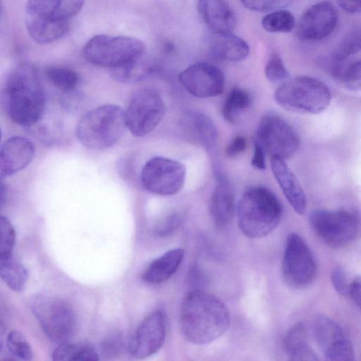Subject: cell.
Instances as JSON below:
<instances>
[{
  "mask_svg": "<svg viewBox=\"0 0 361 361\" xmlns=\"http://www.w3.org/2000/svg\"><path fill=\"white\" fill-rule=\"evenodd\" d=\"M1 361H17V360H16L14 359H11V358H6V359H4V360H2Z\"/></svg>",
  "mask_w": 361,
  "mask_h": 361,
  "instance_id": "cell-48",
  "label": "cell"
},
{
  "mask_svg": "<svg viewBox=\"0 0 361 361\" xmlns=\"http://www.w3.org/2000/svg\"><path fill=\"white\" fill-rule=\"evenodd\" d=\"M235 212L241 232L249 238L257 239L269 235L278 226L282 207L269 188L255 186L243 194Z\"/></svg>",
  "mask_w": 361,
  "mask_h": 361,
  "instance_id": "cell-3",
  "label": "cell"
},
{
  "mask_svg": "<svg viewBox=\"0 0 361 361\" xmlns=\"http://www.w3.org/2000/svg\"><path fill=\"white\" fill-rule=\"evenodd\" d=\"M217 180L210 201L209 211L216 226L223 228L233 220L236 207L233 189L222 171L214 173Z\"/></svg>",
  "mask_w": 361,
  "mask_h": 361,
  "instance_id": "cell-20",
  "label": "cell"
},
{
  "mask_svg": "<svg viewBox=\"0 0 361 361\" xmlns=\"http://www.w3.org/2000/svg\"><path fill=\"white\" fill-rule=\"evenodd\" d=\"M347 295L357 306H360V279L359 276L355 278L348 284Z\"/></svg>",
  "mask_w": 361,
  "mask_h": 361,
  "instance_id": "cell-45",
  "label": "cell"
},
{
  "mask_svg": "<svg viewBox=\"0 0 361 361\" xmlns=\"http://www.w3.org/2000/svg\"><path fill=\"white\" fill-rule=\"evenodd\" d=\"M324 361H355L350 342L344 338L331 345L325 350Z\"/></svg>",
  "mask_w": 361,
  "mask_h": 361,
  "instance_id": "cell-36",
  "label": "cell"
},
{
  "mask_svg": "<svg viewBox=\"0 0 361 361\" xmlns=\"http://www.w3.org/2000/svg\"><path fill=\"white\" fill-rule=\"evenodd\" d=\"M282 275L290 288L301 289L315 280L317 264L305 241L297 233H290L286 240L282 261Z\"/></svg>",
  "mask_w": 361,
  "mask_h": 361,
  "instance_id": "cell-11",
  "label": "cell"
},
{
  "mask_svg": "<svg viewBox=\"0 0 361 361\" xmlns=\"http://www.w3.org/2000/svg\"><path fill=\"white\" fill-rule=\"evenodd\" d=\"M35 145L24 137L8 138L0 148V175L15 174L26 168L33 159Z\"/></svg>",
  "mask_w": 361,
  "mask_h": 361,
  "instance_id": "cell-18",
  "label": "cell"
},
{
  "mask_svg": "<svg viewBox=\"0 0 361 361\" xmlns=\"http://www.w3.org/2000/svg\"><path fill=\"white\" fill-rule=\"evenodd\" d=\"M0 14H1V5H0Z\"/></svg>",
  "mask_w": 361,
  "mask_h": 361,
  "instance_id": "cell-50",
  "label": "cell"
},
{
  "mask_svg": "<svg viewBox=\"0 0 361 361\" xmlns=\"http://www.w3.org/2000/svg\"><path fill=\"white\" fill-rule=\"evenodd\" d=\"M246 138L240 135H235L226 147V154L229 157H235L243 152L246 148Z\"/></svg>",
  "mask_w": 361,
  "mask_h": 361,
  "instance_id": "cell-42",
  "label": "cell"
},
{
  "mask_svg": "<svg viewBox=\"0 0 361 361\" xmlns=\"http://www.w3.org/2000/svg\"><path fill=\"white\" fill-rule=\"evenodd\" d=\"M255 140L271 158L283 160L292 157L300 144L298 134L293 126L274 113H267L261 118Z\"/></svg>",
  "mask_w": 361,
  "mask_h": 361,
  "instance_id": "cell-10",
  "label": "cell"
},
{
  "mask_svg": "<svg viewBox=\"0 0 361 361\" xmlns=\"http://www.w3.org/2000/svg\"><path fill=\"white\" fill-rule=\"evenodd\" d=\"M101 346L104 355L109 357H116L124 350V338L120 334H111L104 339Z\"/></svg>",
  "mask_w": 361,
  "mask_h": 361,
  "instance_id": "cell-38",
  "label": "cell"
},
{
  "mask_svg": "<svg viewBox=\"0 0 361 361\" xmlns=\"http://www.w3.org/2000/svg\"><path fill=\"white\" fill-rule=\"evenodd\" d=\"M337 4L343 10L350 13H360L361 11L360 1H338Z\"/></svg>",
  "mask_w": 361,
  "mask_h": 361,
  "instance_id": "cell-46",
  "label": "cell"
},
{
  "mask_svg": "<svg viewBox=\"0 0 361 361\" xmlns=\"http://www.w3.org/2000/svg\"><path fill=\"white\" fill-rule=\"evenodd\" d=\"M166 315L157 310L140 324L129 343V352L137 360L147 358L163 345L166 337Z\"/></svg>",
  "mask_w": 361,
  "mask_h": 361,
  "instance_id": "cell-16",
  "label": "cell"
},
{
  "mask_svg": "<svg viewBox=\"0 0 361 361\" xmlns=\"http://www.w3.org/2000/svg\"><path fill=\"white\" fill-rule=\"evenodd\" d=\"M184 251L176 248L169 250L154 259L145 269L142 279L150 284H159L171 278L183 259Z\"/></svg>",
  "mask_w": 361,
  "mask_h": 361,
  "instance_id": "cell-24",
  "label": "cell"
},
{
  "mask_svg": "<svg viewBox=\"0 0 361 361\" xmlns=\"http://www.w3.org/2000/svg\"><path fill=\"white\" fill-rule=\"evenodd\" d=\"M180 224V217L173 213L163 219L154 228V233L159 237H165L173 233Z\"/></svg>",
  "mask_w": 361,
  "mask_h": 361,
  "instance_id": "cell-39",
  "label": "cell"
},
{
  "mask_svg": "<svg viewBox=\"0 0 361 361\" xmlns=\"http://www.w3.org/2000/svg\"><path fill=\"white\" fill-rule=\"evenodd\" d=\"M240 2L249 10L262 12L279 10L288 6L292 3L291 1L282 0H245Z\"/></svg>",
  "mask_w": 361,
  "mask_h": 361,
  "instance_id": "cell-37",
  "label": "cell"
},
{
  "mask_svg": "<svg viewBox=\"0 0 361 361\" xmlns=\"http://www.w3.org/2000/svg\"><path fill=\"white\" fill-rule=\"evenodd\" d=\"M207 281V276L200 267L194 265L190 268L188 275V286L191 288L190 291L203 290Z\"/></svg>",
  "mask_w": 361,
  "mask_h": 361,
  "instance_id": "cell-40",
  "label": "cell"
},
{
  "mask_svg": "<svg viewBox=\"0 0 361 361\" xmlns=\"http://www.w3.org/2000/svg\"><path fill=\"white\" fill-rule=\"evenodd\" d=\"M338 20L335 6L330 1H320L304 12L298 25L297 34L303 40H320L334 32Z\"/></svg>",
  "mask_w": 361,
  "mask_h": 361,
  "instance_id": "cell-17",
  "label": "cell"
},
{
  "mask_svg": "<svg viewBox=\"0 0 361 361\" xmlns=\"http://www.w3.org/2000/svg\"><path fill=\"white\" fill-rule=\"evenodd\" d=\"M50 1H29L25 6V26L31 38L39 44L56 41L67 34L70 21L58 20Z\"/></svg>",
  "mask_w": 361,
  "mask_h": 361,
  "instance_id": "cell-14",
  "label": "cell"
},
{
  "mask_svg": "<svg viewBox=\"0 0 361 361\" xmlns=\"http://www.w3.org/2000/svg\"><path fill=\"white\" fill-rule=\"evenodd\" d=\"M6 345L8 350L21 360L30 361L33 357L30 343L18 330L8 332L6 338Z\"/></svg>",
  "mask_w": 361,
  "mask_h": 361,
  "instance_id": "cell-32",
  "label": "cell"
},
{
  "mask_svg": "<svg viewBox=\"0 0 361 361\" xmlns=\"http://www.w3.org/2000/svg\"><path fill=\"white\" fill-rule=\"evenodd\" d=\"M253 167L262 170L266 168L265 152L262 147L254 140V153L251 159Z\"/></svg>",
  "mask_w": 361,
  "mask_h": 361,
  "instance_id": "cell-44",
  "label": "cell"
},
{
  "mask_svg": "<svg viewBox=\"0 0 361 361\" xmlns=\"http://www.w3.org/2000/svg\"><path fill=\"white\" fill-rule=\"evenodd\" d=\"M44 74L49 82L63 93L75 90L79 82L78 73L66 67L51 66L45 69Z\"/></svg>",
  "mask_w": 361,
  "mask_h": 361,
  "instance_id": "cell-29",
  "label": "cell"
},
{
  "mask_svg": "<svg viewBox=\"0 0 361 361\" xmlns=\"http://www.w3.org/2000/svg\"><path fill=\"white\" fill-rule=\"evenodd\" d=\"M274 98L286 111L316 114L328 107L331 94L322 81L302 75L283 82L276 89Z\"/></svg>",
  "mask_w": 361,
  "mask_h": 361,
  "instance_id": "cell-5",
  "label": "cell"
},
{
  "mask_svg": "<svg viewBox=\"0 0 361 361\" xmlns=\"http://www.w3.org/2000/svg\"><path fill=\"white\" fill-rule=\"evenodd\" d=\"M4 103L9 118L25 127L36 124L42 117L45 96L36 68L21 63L9 73L4 91Z\"/></svg>",
  "mask_w": 361,
  "mask_h": 361,
  "instance_id": "cell-2",
  "label": "cell"
},
{
  "mask_svg": "<svg viewBox=\"0 0 361 361\" xmlns=\"http://www.w3.org/2000/svg\"><path fill=\"white\" fill-rule=\"evenodd\" d=\"M4 178L2 176L0 175V206L2 204L4 201L5 196L6 194V185L4 182Z\"/></svg>",
  "mask_w": 361,
  "mask_h": 361,
  "instance_id": "cell-47",
  "label": "cell"
},
{
  "mask_svg": "<svg viewBox=\"0 0 361 361\" xmlns=\"http://www.w3.org/2000/svg\"><path fill=\"white\" fill-rule=\"evenodd\" d=\"M271 168L276 180L292 208L298 214H303L307 207L305 192L285 160L271 158Z\"/></svg>",
  "mask_w": 361,
  "mask_h": 361,
  "instance_id": "cell-22",
  "label": "cell"
},
{
  "mask_svg": "<svg viewBox=\"0 0 361 361\" xmlns=\"http://www.w3.org/2000/svg\"><path fill=\"white\" fill-rule=\"evenodd\" d=\"M51 361H99V356L87 343L67 342L54 350Z\"/></svg>",
  "mask_w": 361,
  "mask_h": 361,
  "instance_id": "cell-26",
  "label": "cell"
},
{
  "mask_svg": "<svg viewBox=\"0 0 361 361\" xmlns=\"http://www.w3.org/2000/svg\"><path fill=\"white\" fill-rule=\"evenodd\" d=\"M165 112L164 102L157 90L140 89L133 94L124 110L126 126L134 136H145L160 123Z\"/></svg>",
  "mask_w": 361,
  "mask_h": 361,
  "instance_id": "cell-9",
  "label": "cell"
},
{
  "mask_svg": "<svg viewBox=\"0 0 361 361\" xmlns=\"http://www.w3.org/2000/svg\"><path fill=\"white\" fill-rule=\"evenodd\" d=\"M360 32H351L329 59L327 69L334 80L350 90L361 85Z\"/></svg>",
  "mask_w": 361,
  "mask_h": 361,
  "instance_id": "cell-12",
  "label": "cell"
},
{
  "mask_svg": "<svg viewBox=\"0 0 361 361\" xmlns=\"http://www.w3.org/2000/svg\"><path fill=\"white\" fill-rule=\"evenodd\" d=\"M310 226L326 245L334 248L351 244L359 233V220L356 215L344 209H317L309 217Z\"/></svg>",
  "mask_w": 361,
  "mask_h": 361,
  "instance_id": "cell-8",
  "label": "cell"
},
{
  "mask_svg": "<svg viewBox=\"0 0 361 361\" xmlns=\"http://www.w3.org/2000/svg\"><path fill=\"white\" fill-rule=\"evenodd\" d=\"M261 23L269 32H289L295 27V19L290 11L279 9L264 16Z\"/></svg>",
  "mask_w": 361,
  "mask_h": 361,
  "instance_id": "cell-31",
  "label": "cell"
},
{
  "mask_svg": "<svg viewBox=\"0 0 361 361\" xmlns=\"http://www.w3.org/2000/svg\"><path fill=\"white\" fill-rule=\"evenodd\" d=\"M178 81L186 92L198 98L216 97L223 92L225 85L222 71L204 62L194 63L182 71Z\"/></svg>",
  "mask_w": 361,
  "mask_h": 361,
  "instance_id": "cell-15",
  "label": "cell"
},
{
  "mask_svg": "<svg viewBox=\"0 0 361 361\" xmlns=\"http://www.w3.org/2000/svg\"><path fill=\"white\" fill-rule=\"evenodd\" d=\"M0 278L11 290L20 292L27 283L28 272L23 264L9 258L0 262Z\"/></svg>",
  "mask_w": 361,
  "mask_h": 361,
  "instance_id": "cell-28",
  "label": "cell"
},
{
  "mask_svg": "<svg viewBox=\"0 0 361 361\" xmlns=\"http://www.w3.org/2000/svg\"><path fill=\"white\" fill-rule=\"evenodd\" d=\"M331 281L336 291L341 295H347L346 278L343 270L340 267L332 269L331 272Z\"/></svg>",
  "mask_w": 361,
  "mask_h": 361,
  "instance_id": "cell-41",
  "label": "cell"
},
{
  "mask_svg": "<svg viewBox=\"0 0 361 361\" xmlns=\"http://www.w3.org/2000/svg\"><path fill=\"white\" fill-rule=\"evenodd\" d=\"M209 50L215 58L228 61H243L250 53L248 44L243 39L232 34L212 33L209 39Z\"/></svg>",
  "mask_w": 361,
  "mask_h": 361,
  "instance_id": "cell-23",
  "label": "cell"
},
{
  "mask_svg": "<svg viewBox=\"0 0 361 361\" xmlns=\"http://www.w3.org/2000/svg\"><path fill=\"white\" fill-rule=\"evenodd\" d=\"M252 99L249 93L240 87L233 88L222 106V115L230 123H235L242 113L250 106Z\"/></svg>",
  "mask_w": 361,
  "mask_h": 361,
  "instance_id": "cell-27",
  "label": "cell"
},
{
  "mask_svg": "<svg viewBox=\"0 0 361 361\" xmlns=\"http://www.w3.org/2000/svg\"><path fill=\"white\" fill-rule=\"evenodd\" d=\"M30 308L49 339L59 345L69 342L75 334L77 320L73 308L67 301L39 294L31 300Z\"/></svg>",
  "mask_w": 361,
  "mask_h": 361,
  "instance_id": "cell-6",
  "label": "cell"
},
{
  "mask_svg": "<svg viewBox=\"0 0 361 361\" xmlns=\"http://www.w3.org/2000/svg\"><path fill=\"white\" fill-rule=\"evenodd\" d=\"M186 171L179 161L163 157H155L144 165L140 175L143 187L159 195H171L183 187Z\"/></svg>",
  "mask_w": 361,
  "mask_h": 361,
  "instance_id": "cell-13",
  "label": "cell"
},
{
  "mask_svg": "<svg viewBox=\"0 0 361 361\" xmlns=\"http://www.w3.org/2000/svg\"><path fill=\"white\" fill-rule=\"evenodd\" d=\"M183 135L190 141L204 146L213 158L216 155L218 133L213 121L207 115L190 112L181 121Z\"/></svg>",
  "mask_w": 361,
  "mask_h": 361,
  "instance_id": "cell-19",
  "label": "cell"
},
{
  "mask_svg": "<svg viewBox=\"0 0 361 361\" xmlns=\"http://www.w3.org/2000/svg\"><path fill=\"white\" fill-rule=\"evenodd\" d=\"M1 135H2V133H1V126H0V140L1 139Z\"/></svg>",
  "mask_w": 361,
  "mask_h": 361,
  "instance_id": "cell-49",
  "label": "cell"
},
{
  "mask_svg": "<svg viewBox=\"0 0 361 361\" xmlns=\"http://www.w3.org/2000/svg\"><path fill=\"white\" fill-rule=\"evenodd\" d=\"M150 73V67L142 58L124 66L111 69L112 78L122 83H135L144 80Z\"/></svg>",
  "mask_w": 361,
  "mask_h": 361,
  "instance_id": "cell-30",
  "label": "cell"
},
{
  "mask_svg": "<svg viewBox=\"0 0 361 361\" xmlns=\"http://www.w3.org/2000/svg\"><path fill=\"white\" fill-rule=\"evenodd\" d=\"M307 331L305 325L297 323L286 332L284 338V346L286 352L290 355L308 345Z\"/></svg>",
  "mask_w": 361,
  "mask_h": 361,
  "instance_id": "cell-34",
  "label": "cell"
},
{
  "mask_svg": "<svg viewBox=\"0 0 361 361\" xmlns=\"http://www.w3.org/2000/svg\"><path fill=\"white\" fill-rule=\"evenodd\" d=\"M288 361H319L317 353L309 345L290 355Z\"/></svg>",
  "mask_w": 361,
  "mask_h": 361,
  "instance_id": "cell-43",
  "label": "cell"
},
{
  "mask_svg": "<svg viewBox=\"0 0 361 361\" xmlns=\"http://www.w3.org/2000/svg\"><path fill=\"white\" fill-rule=\"evenodd\" d=\"M197 10L212 33L224 35L233 31L236 18L227 1L201 0L197 2Z\"/></svg>",
  "mask_w": 361,
  "mask_h": 361,
  "instance_id": "cell-21",
  "label": "cell"
},
{
  "mask_svg": "<svg viewBox=\"0 0 361 361\" xmlns=\"http://www.w3.org/2000/svg\"><path fill=\"white\" fill-rule=\"evenodd\" d=\"M144 44L126 35H97L85 44L83 52L91 63L114 69L142 58Z\"/></svg>",
  "mask_w": 361,
  "mask_h": 361,
  "instance_id": "cell-7",
  "label": "cell"
},
{
  "mask_svg": "<svg viewBox=\"0 0 361 361\" xmlns=\"http://www.w3.org/2000/svg\"><path fill=\"white\" fill-rule=\"evenodd\" d=\"M264 74L273 83L285 82L289 78V73L277 53H273L269 57L264 68Z\"/></svg>",
  "mask_w": 361,
  "mask_h": 361,
  "instance_id": "cell-35",
  "label": "cell"
},
{
  "mask_svg": "<svg viewBox=\"0 0 361 361\" xmlns=\"http://www.w3.org/2000/svg\"><path fill=\"white\" fill-rule=\"evenodd\" d=\"M16 233L11 222L0 215V262L11 257L16 243Z\"/></svg>",
  "mask_w": 361,
  "mask_h": 361,
  "instance_id": "cell-33",
  "label": "cell"
},
{
  "mask_svg": "<svg viewBox=\"0 0 361 361\" xmlns=\"http://www.w3.org/2000/svg\"><path fill=\"white\" fill-rule=\"evenodd\" d=\"M312 334L317 344L324 350L345 338L341 327L325 315H319L314 318L312 323Z\"/></svg>",
  "mask_w": 361,
  "mask_h": 361,
  "instance_id": "cell-25",
  "label": "cell"
},
{
  "mask_svg": "<svg viewBox=\"0 0 361 361\" xmlns=\"http://www.w3.org/2000/svg\"><path fill=\"white\" fill-rule=\"evenodd\" d=\"M126 128L124 110L116 104H103L85 113L78 121L75 135L80 142L91 149L113 146Z\"/></svg>",
  "mask_w": 361,
  "mask_h": 361,
  "instance_id": "cell-4",
  "label": "cell"
},
{
  "mask_svg": "<svg viewBox=\"0 0 361 361\" xmlns=\"http://www.w3.org/2000/svg\"><path fill=\"white\" fill-rule=\"evenodd\" d=\"M229 322L226 305L204 290L190 291L184 298L179 324L188 341L199 345L211 343L226 331Z\"/></svg>",
  "mask_w": 361,
  "mask_h": 361,
  "instance_id": "cell-1",
  "label": "cell"
}]
</instances>
